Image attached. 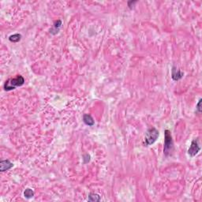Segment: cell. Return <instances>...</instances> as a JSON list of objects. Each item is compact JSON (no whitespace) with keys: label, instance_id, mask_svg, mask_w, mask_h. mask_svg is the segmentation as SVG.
<instances>
[{"label":"cell","instance_id":"4","mask_svg":"<svg viewBox=\"0 0 202 202\" xmlns=\"http://www.w3.org/2000/svg\"><path fill=\"white\" fill-rule=\"evenodd\" d=\"M200 151V147L199 145V141L198 139H194L193 140L190 145V147L188 149V154L191 156L194 157L196 155H197L199 152Z\"/></svg>","mask_w":202,"mask_h":202},{"label":"cell","instance_id":"11","mask_svg":"<svg viewBox=\"0 0 202 202\" xmlns=\"http://www.w3.org/2000/svg\"><path fill=\"white\" fill-rule=\"evenodd\" d=\"M24 196L27 199H31L34 197V191L32 189L27 188L26 190L24 191Z\"/></svg>","mask_w":202,"mask_h":202},{"label":"cell","instance_id":"3","mask_svg":"<svg viewBox=\"0 0 202 202\" xmlns=\"http://www.w3.org/2000/svg\"><path fill=\"white\" fill-rule=\"evenodd\" d=\"M158 137H159V131L154 127L149 128L145 133L144 145L145 146H149V145H152L156 141Z\"/></svg>","mask_w":202,"mask_h":202},{"label":"cell","instance_id":"14","mask_svg":"<svg viewBox=\"0 0 202 202\" xmlns=\"http://www.w3.org/2000/svg\"><path fill=\"white\" fill-rule=\"evenodd\" d=\"M137 2V1H130V2H128V6L130 8H132V5H133L134 3H136Z\"/></svg>","mask_w":202,"mask_h":202},{"label":"cell","instance_id":"9","mask_svg":"<svg viewBox=\"0 0 202 202\" xmlns=\"http://www.w3.org/2000/svg\"><path fill=\"white\" fill-rule=\"evenodd\" d=\"M100 199H101V198H100V195L97 194H94V193H91V194H89L88 197V201H92V202L100 201Z\"/></svg>","mask_w":202,"mask_h":202},{"label":"cell","instance_id":"8","mask_svg":"<svg viewBox=\"0 0 202 202\" xmlns=\"http://www.w3.org/2000/svg\"><path fill=\"white\" fill-rule=\"evenodd\" d=\"M83 122L85 123V124L88 126V127H92L95 124L93 118L88 114H84V116H83Z\"/></svg>","mask_w":202,"mask_h":202},{"label":"cell","instance_id":"10","mask_svg":"<svg viewBox=\"0 0 202 202\" xmlns=\"http://www.w3.org/2000/svg\"><path fill=\"white\" fill-rule=\"evenodd\" d=\"M21 39V35L19 34V33H16V34L11 35L10 37H9V40L12 43H18Z\"/></svg>","mask_w":202,"mask_h":202},{"label":"cell","instance_id":"12","mask_svg":"<svg viewBox=\"0 0 202 202\" xmlns=\"http://www.w3.org/2000/svg\"><path fill=\"white\" fill-rule=\"evenodd\" d=\"M201 102H202V100L201 99H200L198 104H197V111L198 113L201 112Z\"/></svg>","mask_w":202,"mask_h":202},{"label":"cell","instance_id":"2","mask_svg":"<svg viewBox=\"0 0 202 202\" xmlns=\"http://www.w3.org/2000/svg\"><path fill=\"white\" fill-rule=\"evenodd\" d=\"M164 147H163V154L165 156H170L174 152V142L172 139L171 131L166 130L164 131Z\"/></svg>","mask_w":202,"mask_h":202},{"label":"cell","instance_id":"6","mask_svg":"<svg viewBox=\"0 0 202 202\" xmlns=\"http://www.w3.org/2000/svg\"><path fill=\"white\" fill-rule=\"evenodd\" d=\"M14 167L13 163L9 160V159H4V160H1L0 162V171L2 172L8 171V170L11 169Z\"/></svg>","mask_w":202,"mask_h":202},{"label":"cell","instance_id":"1","mask_svg":"<svg viewBox=\"0 0 202 202\" xmlns=\"http://www.w3.org/2000/svg\"><path fill=\"white\" fill-rule=\"evenodd\" d=\"M25 84V78L21 75H17L16 78H10L5 82L4 88L5 91L9 92L11 90H14L17 88V87H20L22 86Z\"/></svg>","mask_w":202,"mask_h":202},{"label":"cell","instance_id":"13","mask_svg":"<svg viewBox=\"0 0 202 202\" xmlns=\"http://www.w3.org/2000/svg\"><path fill=\"white\" fill-rule=\"evenodd\" d=\"M83 159H84V163H87L90 161V156L88 154H86L83 156Z\"/></svg>","mask_w":202,"mask_h":202},{"label":"cell","instance_id":"7","mask_svg":"<svg viewBox=\"0 0 202 202\" xmlns=\"http://www.w3.org/2000/svg\"><path fill=\"white\" fill-rule=\"evenodd\" d=\"M62 24H63V21L62 20H57L55 21V22H54V25L52 26L51 29H50V33H51L52 35H55L57 34L58 33L60 30V28L62 26Z\"/></svg>","mask_w":202,"mask_h":202},{"label":"cell","instance_id":"5","mask_svg":"<svg viewBox=\"0 0 202 202\" xmlns=\"http://www.w3.org/2000/svg\"><path fill=\"white\" fill-rule=\"evenodd\" d=\"M183 76H184L183 72L181 71L180 69H177V67H175V66H173V67H172V78L175 82H178V81L181 80L182 78H183Z\"/></svg>","mask_w":202,"mask_h":202}]
</instances>
